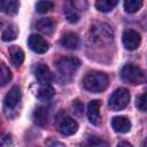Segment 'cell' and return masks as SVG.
<instances>
[{"instance_id": "1", "label": "cell", "mask_w": 147, "mask_h": 147, "mask_svg": "<svg viewBox=\"0 0 147 147\" xmlns=\"http://www.w3.org/2000/svg\"><path fill=\"white\" fill-rule=\"evenodd\" d=\"M91 41L98 46H107L114 39V31L107 23H96L91 28Z\"/></svg>"}, {"instance_id": "2", "label": "cell", "mask_w": 147, "mask_h": 147, "mask_svg": "<svg viewBox=\"0 0 147 147\" xmlns=\"http://www.w3.org/2000/svg\"><path fill=\"white\" fill-rule=\"evenodd\" d=\"M108 83H109L108 76L101 71H91L83 79L84 87L93 93H99L105 91L108 86Z\"/></svg>"}, {"instance_id": "3", "label": "cell", "mask_w": 147, "mask_h": 147, "mask_svg": "<svg viewBox=\"0 0 147 147\" xmlns=\"http://www.w3.org/2000/svg\"><path fill=\"white\" fill-rule=\"evenodd\" d=\"M121 78L131 85H137L144 82L145 75L140 68H138L134 64H125L121 70Z\"/></svg>"}, {"instance_id": "4", "label": "cell", "mask_w": 147, "mask_h": 147, "mask_svg": "<svg viewBox=\"0 0 147 147\" xmlns=\"http://www.w3.org/2000/svg\"><path fill=\"white\" fill-rule=\"evenodd\" d=\"M129 102H130V93L124 87H119L115 90L108 101L109 107L115 111L124 109L129 105Z\"/></svg>"}, {"instance_id": "5", "label": "cell", "mask_w": 147, "mask_h": 147, "mask_svg": "<svg viewBox=\"0 0 147 147\" xmlns=\"http://www.w3.org/2000/svg\"><path fill=\"white\" fill-rule=\"evenodd\" d=\"M80 61L76 57H62L56 62L57 70L64 77H71L79 68Z\"/></svg>"}, {"instance_id": "6", "label": "cell", "mask_w": 147, "mask_h": 147, "mask_svg": "<svg viewBox=\"0 0 147 147\" xmlns=\"http://www.w3.org/2000/svg\"><path fill=\"white\" fill-rule=\"evenodd\" d=\"M21 98H22V93L18 86H14L9 90V92L6 94L5 100H3V107H5L7 115H9V111L14 110L18 106Z\"/></svg>"}, {"instance_id": "7", "label": "cell", "mask_w": 147, "mask_h": 147, "mask_svg": "<svg viewBox=\"0 0 147 147\" xmlns=\"http://www.w3.org/2000/svg\"><path fill=\"white\" fill-rule=\"evenodd\" d=\"M123 45L129 51H134L139 47L141 42L140 34L134 30H125L123 33Z\"/></svg>"}, {"instance_id": "8", "label": "cell", "mask_w": 147, "mask_h": 147, "mask_svg": "<svg viewBox=\"0 0 147 147\" xmlns=\"http://www.w3.org/2000/svg\"><path fill=\"white\" fill-rule=\"evenodd\" d=\"M28 45H29L31 51H33L34 53H38V54L46 53L48 49L47 41L38 34H31L28 39Z\"/></svg>"}, {"instance_id": "9", "label": "cell", "mask_w": 147, "mask_h": 147, "mask_svg": "<svg viewBox=\"0 0 147 147\" xmlns=\"http://www.w3.org/2000/svg\"><path fill=\"white\" fill-rule=\"evenodd\" d=\"M33 74L39 84H49L52 80V74L49 68L44 63H38L33 68Z\"/></svg>"}, {"instance_id": "10", "label": "cell", "mask_w": 147, "mask_h": 147, "mask_svg": "<svg viewBox=\"0 0 147 147\" xmlns=\"http://www.w3.org/2000/svg\"><path fill=\"white\" fill-rule=\"evenodd\" d=\"M78 130V123L71 117H64L59 124V132L63 136H71Z\"/></svg>"}, {"instance_id": "11", "label": "cell", "mask_w": 147, "mask_h": 147, "mask_svg": "<svg viewBox=\"0 0 147 147\" xmlns=\"http://www.w3.org/2000/svg\"><path fill=\"white\" fill-rule=\"evenodd\" d=\"M111 126L118 133H126L131 129V122L125 116H116L111 119Z\"/></svg>"}, {"instance_id": "12", "label": "cell", "mask_w": 147, "mask_h": 147, "mask_svg": "<svg viewBox=\"0 0 147 147\" xmlns=\"http://www.w3.org/2000/svg\"><path fill=\"white\" fill-rule=\"evenodd\" d=\"M87 117L90 123L93 125H99L100 123V102L98 100H92L87 106Z\"/></svg>"}, {"instance_id": "13", "label": "cell", "mask_w": 147, "mask_h": 147, "mask_svg": "<svg viewBox=\"0 0 147 147\" xmlns=\"http://www.w3.org/2000/svg\"><path fill=\"white\" fill-rule=\"evenodd\" d=\"M61 45L68 49H77L79 45V38L74 32H67L61 37Z\"/></svg>"}, {"instance_id": "14", "label": "cell", "mask_w": 147, "mask_h": 147, "mask_svg": "<svg viewBox=\"0 0 147 147\" xmlns=\"http://www.w3.org/2000/svg\"><path fill=\"white\" fill-rule=\"evenodd\" d=\"M9 59L11 64L15 67H20L24 61V53L18 46H10L9 47Z\"/></svg>"}, {"instance_id": "15", "label": "cell", "mask_w": 147, "mask_h": 147, "mask_svg": "<svg viewBox=\"0 0 147 147\" xmlns=\"http://www.w3.org/2000/svg\"><path fill=\"white\" fill-rule=\"evenodd\" d=\"M54 95V88L49 84H40L36 91V96L40 101H47Z\"/></svg>"}, {"instance_id": "16", "label": "cell", "mask_w": 147, "mask_h": 147, "mask_svg": "<svg viewBox=\"0 0 147 147\" xmlns=\"http://www.w3.org/2000/svg\"><path fill=\"white\" fill-rule=\"evenodd\" d=\"M36 28L41 32V33H45V34H51L54 29H55V22L52 20V18H40L37 24H36Z\"/></svg>"}, {"instance_id": "17", "label": "cell", "mask_w": 147, "mask_h": 147, "mask_svg": "<svg viewBox=\"0 0 147 147\" xmlns=\"http://www.w3.org/2000/svg\"><path fill=\"white\" fill-rule=\"evenodd\" d=\"M18 6H20V3L17 0H0L1 10L8 15L16 14L18 10Z\"/></svg>"}, {"instance_id": "18", "label": "cell", "mask_w": 147, "mask_h": 147, "mask_svg": "<svg viewBox=\"0 0 147 147\" xmlns=\"http://www.w3.org/2000/svg\"><path fill=\"white\" fill-rule=\"evenodd\" d=\"M47 118H48V113H47V109L45 107L36 108V110L33 111V121L36 124L44 126L47 123Z\"/></svg>"}, {"instance_id": "19", "label": "cell", "mask_w": 147, "mask_h": 147, "mask_svg": "<svg viewBox=\"0 0 147 147\" xmlns=\"http://www.w3.org/2000/svg\"><path fill=\"white\" fill-rule=\"evenodd\" d=\"M117 2H118V0H96L95 7L99 11L108 13V11H110L115 8Z\"/></svg>"}, {"instance_id": "20", "label": "cell", "mask_w": 147, "mask_h": 147, "mask_svg": "<svg viewBox=\"0 0 147 147\" xmlns=\"http://www.w3.org/2000/svg\"><path fill=\"white\" fill-rule=\"evenodd\" d=\"M17 33H18V30L15 25H8L1 33V39L3 41H11V40H15L16 37H17Z\"/></svg>"}, {"instance_id": "21", "label": "cell", "mask_w": 147, "mask_h": 147, "mask_svg": "<svg viewBox=\"0 0 147 147\" xmlns=\"http://www.w3.org/2000/svg\"><path fill=\"white\" fill-rule=\"evenodd\" d=\"M144 0H124V9L127 13H136L142 6Z\"/></svg>"}, {"instance_id": "22", "label": "cell", "mask_w": 147, "mask_h": 147, "mask_svg": "<svg viewBox=\"0 0 147 147\" xmlns=\"http://www.w3.org/2000/svg\"><path fill=\"white\" fill-rule=\"evenodd\" d=\"M10 79H11V72L9 68H7L5 63H1L0 64V84L5 86Z\"/></svg>"}, {"instance_id": "23", "label": "cell", "mask_w": 147, "mask_h": 147, "mask_svg": "<svg viewBox=\"0 0 147 147\" xmlns=\"http://www.w3.org/2000/svg\"><path fill=\"white\" fill-rule=\"evenodd\" d=\"M53 8V2L49 0H40L38 1V3L36 5V9L38 13L40 14H45L47 11H49Z\"/></svg>"}, {"instance_id": "24", "label": "cell", "mask_w": 147, "mask_h": 147, "mask_svg": "<svg viewBox=\"0 0 147 147\" xmlns=\"http://www.w3.org/2000/svg\"><path fill=\"white\" fill-rule=\"evenodd\" d=\"M136 106L139 110L141 111H147V92L142 93L141 95H139L137 98V102Z\"/></svg>"}, {"instance_id": "25", "label": "cell", "mask_w": 147, "mask_h": 147, "mask_svg": "<svg viewBox=\"0 0 147 147\" xmlns=\"http://www.w3.org/2000/svg\"><path fill=\"white\" fill-rule=\"evenodd\" d=\"M65 15H67V20H68L70 23H76V22H78V20H79V16H78V14L76 13L75 8H71L70 10L67 9V10H65Z\"/></svg>"}, {"instance_id": "26", "label": "cell", "mask_w": 147, "mask_h": 147, "mask_svg": "<svg viewBox=\"0 0 147 147\" xmlns=\"http://www.w3.org/2000/svg\"><path fill=\"white\" fill-rule=\"evenodd\" d=\"M72 8L77 10H85L87 8V1L86 0H70Z\"/></svg>"}, {"instance_id": "27", "label": "cell", "mask_w": 147, "mask_h": 147, "mask_svg": "<svg viewBox=\"0 0 147 147\" xmlns=\"http://www.w3.org/2000/svg\"><path fill=\"white\" fill-rule=\"evenodd\" d=\"M72 107H74L75 111H76L78 115H80V114L83 113V103H82L79 100H75L74 103H72Z\"/></svg>"}, {"instance_id": "28", "label": "cell", "mask_w": 147, "mask_h": 147, "mask_svg": "<svg viewBox=\"0 0 147 147\" xmlns=\"http://www.w3.org/2000/svg\"><path fill=\"white\" fill-rule=\"evenodd\" d=\"M91 145H107V142L106 141H103V140H100V139H98L96 140V138L95 137H91V139H90V141H88Z\"/></svg>"}, {"instance_id": "29", "label": "cell", "mask_w": 147, "mask_h": 147, "mask_svg": "<svg viewBox=\"0 0 147 147\" xmlns=\"http://www.w3.org/2000/svg\"><path fill=\"white\" fill-rule=\"evenodd\" d=\"M118 146H129V147H131L132 145L129 144V142H118Z\"/></svg>"}]
</instances>
